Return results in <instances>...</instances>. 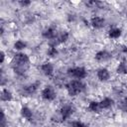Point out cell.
Wrapping results in <instances>:
<instances>
[{"label": "cell", "instance_id": "12", "mask_svg": "<svg viewBox=\"0 0 127 127\" xmlns=\"http://www.w3.org/2000/svg\"><path fill=\"white\" fill-rule=\"evenodd\" d=\"M113 103H114V100L110 97H105L99 102L101 109H108L113 105Z\"/></svg>", "mask_w": 127, "mask_h": 127}, {"label": "cell", "instance_id": "16", "mask_svg": "<svg viewBox=\"0 0 127 127\" xmlns=\"http://www.w3.org/2000/svg\"><path fill=\"white\" fill-rule=\"evenodd\" d=\"M68 37H69V35H68L67 32H62L61 34H59V35L56 37L55 40H56V42H57L58 44H62V43L66 42L67 39H68Z\"/></svg>", "mask_w": 127, "mask_h": 127}, {"label": "cell", "instance_id": "15", "mask_svg": "<svg viewBox=\"0 0 127 127\" xmlns=\"http://www.w3.org/2000/svg\"><path fill=\"white\" fill-rule=\"evenodd\" d=\"M122 34L121 29L119 28H112L108 31V37L111 39H118Z\"/></svg>", "mask_w": 127, "mask_h": 127}, {"label": "cell", "instance_id": "23", "mask_svg": "<svg viewBox=\"0 0 127 127\" xmlns=\"http://www.w3.org/2000/svg\"><path fill=\"white\" fill-rule=\"evenodd\" d=\"M6 126V118H5V114L3 111H1V127H5Z\"/></svg>", "mask_w": 127, "mask_h": 127}, {"label": "cell", "instance_id": "14", "mask_svg": "<svg viewBox=\"0 0 127 127\" xmlns=\"http://www.w3.org/2000/svg\"><path fill=\"white\" fill-rule=\"evenodd\" d=\"M87 109H88L90 112L98 113V112H100L101 107H100L99 102H97V101H90L89 104H88V106H87Z\"/></svg>", "mask_w": 127, "mask_h": 127}, {"label": "cell", "instance_id": "17", "mask_svg": "<svg viewBox=\"0 0 127 127\" xmlns=\"http://www.w3.org/2000/svg\"><path fill=\"white\" fill-rule=\"evenodd\" d=\"M116 71H117V73H119V74H126L127 73V63L126 62H121L119 64H118V66H117V68H116Z\"/></svg>", "mask_w": 127, "mask_h": 127}, {"label": "cell", "instance_id": "20", "mask_svg": "<svg viewBox=\"0 0 127 127\" xmlns=\"http://www.w3.org/2000/svg\"><path fill=\"white\" fill-rule=\"evenodd\" d=\"M118 107L122 110V111H124V112H127V97H125V98H123L120 102H119V104H118Z\"/></svg>", "mask_w": 127, "mask_h": 127}, {"label": "cell", "instance_id": "9", "mask_svg": "<svg viewBox=\"0 0 127 127\" xmlns=\"http://www.w3.org/2000/svg\"><path fill=\"white\" fill-rule=\"evenodd\" d=\"M42 35H43V37L45 38V39H47V40H54V39H56V37L58 36L57 35V31L54 29V28H47L46 30H44V32L42 33Z\"/></svg>", "mask_w": 127, "mask_h": 127}, {"label": "cell", "instance_id": "25", "mask_svg": "<svg viewBox=\"0 0 127 127\" xmlns=\"http://www.w3.org/2000/svg\"><path fill=\"white\" fill-rule=\"evenodd\" d=\"M4 60H5V53L2 51V52H1V64L4 63Z\"/></svg>", "mask_w": 127, "mask_h": 127}, {"label": "cell", "instance_id": "11", "mask_svg": "<svg viewBox=\"0 0 127 127\" xmlns=\"http://www.w3.org/2000/svg\"><path fill=\"white\" fill-rule=\"evenodd\" d=\"M20 112H21V115H22L23 118H25L28 121H31L32 120V118H33V112H32V110L29 107H26V106L22 107Z\"/></svg>", "mask_w": 127, "mask_h": 127}, {"label": "cell", "instance_id": "7", "mask_svg": "<svg viewBox=\"0 0 127 127\" xmlns=\"http://www.w3.org/2000/svg\"><path fill=\"white\" fill-rule=\"evenodd\" d=\"M111 59V54L105 50L99 51L95 54V60L98 62H106Z\"/></svg>", "mask_w": 127, "mask_h": 127}, {"label": "cell", "instance_id": "2", "mask_svg": "<svg viewBox=\"0 0 127 127\" xmlns=\"http://www.w3.org/2000/svg\"><path fill=\"white\" fill-rule=\"evenodd\" d=\"M85 88L84 83L79 79H72L65 84V89L70 96H76Z\"/></svg>", "mask_w": 127, "mask_h": 127}, {"label": "cell", "instance_id": "4", "mask_svg": "<svg viewBox=\"0 0 127 127\" xmlns=\"http://www.w3.org/2000/svg\"><path fill=\"white\" fill-rule=\"evenodd\" d=\"M41 96H42L43 99H45L47 101H53L57 97V92H56V90H55L54 87H52V86H46L42 90Z\"/></svg>", "mask_w": 127, "mask_h": 127}, {"label": "cell", "instance_id": "18", "mask_svg": "<svg viewBox=\"0 0 127 127\" xmlns=\"http://www.w3.org/2000/svg\"><path fill=\"white\" fill-rule=\"evenodd\" d=\"M26 47H27L26 42H24V41H22V40H18V41H16V42L14 43V49L17 50V51H22V50H24Z\"/></svg>", "mask_w": 127, "mask_h": 127}, {"label": "cell", "instance_id": "1", "mask_svg": "<svg viewBox=\"0 0 127 127\" xmlns=\"http://www.w3.org/2000/svg\"><path fill=\"white\" fill-rule=\"evenodd\" d=\"M29 63H30V59L29 57L24 54V53H17L14 57H13V69L17 74H24L27 70V68L29 67Z\"/></svg>", "mask_w": 127, "mask_h": 127}, {"label": "cell", "instance_id": "26", "mask_svg": "<svg viewBox=\"0 0 127 127\" xmlns=\"http://www.w3.org/2000/svg\"><path fill=\"white\" fill-rule=\"evenodd\" d=\"M123 52H124V53H125V54H126V55H127V46H126V47H124V48H123Z\"/></svg>", "mask_w": 127, "mask_h": 127}, {"label": "cell", "instance_id": "6", "mask_svg": "<svg viewBox=\"0 0 127 127\" xmlns=\"http://www.w3.org/2000/svg\"><path fill=\"white\" fill-rule=\"evenodd\" d=\"M90 24L93 28L100 29L105 25V20H104V18H102L100 16H93L90 19Z\"/></svg>", "mask_w": 127, "mask_h": 127}, {"label": "cell", "instance_id": "21", "mask_svg": "<svg viewBox=\"0 0 127 127\" xmlns=\"http://www.w3.org/2000/svg\"><path fill=\"white\" fill-rule=\"evenodd\" d=\"M47 54H48V56H49V57L54 58V57H56V56L58 55V50H57V48H56V47H50V48L48 49Z\"/></svg>", "mask_w": 127, "mask_h": 127}, {"label": "cell", "instance_id": "3", "mask_svg": "<svg viewBox=\"0 0 127 127\" xmlns=\"http://www.w3.org/2000/svg\"><path fill=\"white\" fill-rule=\"evenodd\" d=\"M67 74L70 77H73L75 79H83L87 75V71L84 67L82 66H74V67H69L67 69Z\"/></svg>", "mask_w": 127, "mask_h": 127}, {"label": "cell", "instance_id": "13", "mask_svg": "<svg viewBox=\"0 0 127 127\" xmlns=\"http://www.w3.org/2000/svg\"><path fill=\"white\" fill-rule=\"evenodd\" d=\"M1 100L2 101H11L12 98H13V95H12V92L10 90H8L7 88H3L1 90Z\"/></svg>", "mask_w": 127, "mask_h": 127}, {"label": "cell", "instance_id": "19", "mask_svg": "<svg viewBox=\"0 0 127 127\" xmlns=\"http://www.w3.org/2000/svg\"><path fill=\"white\" fill-rule=\"evenodd\" d=\"M23 90H24L25 94L31 95V94H33V93L37 90V86H36L35 84H30V85H28V86H25V87L23 88Z\"/></svg>", "mask_w": 127, "mask_h": 127}, {"label": "cell", "instance_id": "22", "mask_svg": "<svg viewBox=\"0 0 127 127\" xmlns=\"http://www.w3.org/2000/svg\"><path fill=\"white\" fill-rule=\"evenodd\" d=\"M70 126L71 127H89L88 125H86V124H84L82 122H79V121H73V122H71Z\"/></svg>", "mask_w": 127, "mask_h": 127}, {"label": "cell", "instance_id": "5", "mask_svg": "<svg viewBox=\"0 0 127 127\" xmlns=\"http://www.w3.org/2000/svg\"><path fill=\"white\" fill-rule=\"evenodd\" d=\"M73 112H74L73 106L67 104V105H64V106L61 108V110H60V115H61V118H62L63 120H65V119L69 118V117L72 115Z\"/></svg>", "mask_w": 127, "mask_h": 127}, {"label": "cell", "instance_id": "24", "mask_svg": "<svg viewBox=\"0 0 127 127\" xmlns=\"http://www.w3.org/2000/svg\"><path fill=\"white\" fill-rule=\"evenodd\" d=\"M19 4H20L22 7H27V6H29V5L31 4V1H29V0H24V1H20Z\"/></svg>", "mask_w": 127, "mask_h": 127}, {"label": "cell", "instance_id": "8", "mask_svg": "<svg viewBox=\"0 0 127 127\" xmlns=\"http://www.w3.org/2000/svg\"><path fill=\"white\" fill-rule=\"evenodd\" d=\"M96 75H97V78L100 80V81H106L110 78V73H109V70L105 67H101L97 70L96 72Z\"/></svg>", "mask_w": 127, "mask_h": 127}, {"label": "cell", "instance_id": "10", "mask_svg": "<svg viewBox=\"0 0 127 127\" xmlns=\"http://www.w3.org/2000/svg\"><path fill=\"white\" fill-rule=\"evenodd\" d=\"M41 70L45 75L50 76L54 73V65L51 63H44L41 65Z\"/></svg>", "mask_w": 127, "mask_h": 127}, {"label": "cell", "instance_id": "27", "mask_svg": "<svg viewBox=\"0 0 127 127\" xmlns=\"http://www.w3.org/2000/svg\"><path fill=\"white\" fill-rule=\"evenodd\" d=\"M126 17H127V11H126Z\"/></svg>", "mask_w": 127, "mask_h": 127}]
</instances>
